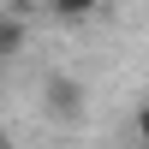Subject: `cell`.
<instances>
[{"label":"cell","instance_id":"1","mask_svg":"<svg viewBox=\"0 0 149 149\" xmlns=\"http://www.w3.org/2000/svg\"><path fill=\"white\" fill-rule=\"evenodd\" d=\"M48 113H54L60 125H72V119L84 113V84H72V78H48Z\"/></svg>","mask_w":149,"mask_h":149},{"label":"cell","instance_id":"3","mask_svg":"<svg viewBox=\"0 0 149 149\" xmlns=\"http://www.w3.org/2000/svg\"><path fill=\"white\" fill-rule=\"evenodd\" d=\"M18 48H24V24L18 18H0V60H12Z\"/></svg>","mask_w":149,"mask_h":149},{"label":"cell","instance_id":"2","mask_svg":"<svg viewBox=\"0 0 149 149\" xmlns=\"http://www.w3.org/2000/svg\"><path fill=\"white\" fill-rule=\"evenodd\" d=\"M95 6H102V0H48V12H54L60 24H84Z\"/></svg>","mask_w":149,"mask_h":149},{"label":"cell","instance_id":"4","mask_svg":"<svg viewBox=\"0 0 149 149\" xmlns=\"http://www.w3.org/2000/svg\"><path fill=\"white\" fill-rule=\"evenodd\" d=\"M137 137H143V143H149V102H143V107H137Z\"/></svg>","mask_w":149,"mask_h":149},{"label":"cell","instance_id":"5","mask_svg":"<svg viewBox=\"0 0 149 149\" xmlns=\"http://www.w3.org/2000/svg\"><path fill=\"white\" fill-rule=\"evenodd\" d=\"M0 149H12V143H6V131H0Z\"/></svg>","mask_w":149,"mask_h":149}]
</instances>
